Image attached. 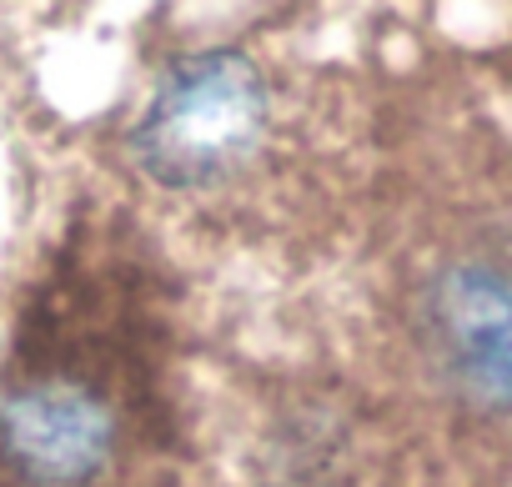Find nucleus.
<instances>
[{"instance_id": "nucleus-1", "label": "nucleus", "mask_w": 512, "mask_h": 487, "mask_svg": "<svg viewBox=\"0 0 512 487\" xmlns=\"http://www.w3.org/2000/svg\"><path fill=\"white\" fill-rule=\"evenodd\" d=\"M267 126L272 91L262 66L236 46H206L161 71L126 151L166 191H211L256 161Z\"/></svg>"}, {"instance_id": "nucleus-2", "label": "nucleus", "mask_w": 512, "mask_h": 487, "mask_svg": "<svg viewBox=\"0 0 512 487\" xmlns=\"http://www.w3.org/2000/svg\"><path fill=\"white\" fill-rule=\"evenodd\" d=\"M412 342L467 417L512 427V252H457L412 292Z\"/></svg>"}, {"instance_id": "nucleus-3", "label": "nucleus", "mask_w": 512, "mask_h": 487, "mask_svg": "<svg viewBox=\"0 0 512 487\" xmlns=\"http://www.w3.org/2000/svg\"><path fill=\"white\" fill-rule=\"evenodd\" d=\"M116 417L86 382H31L0 407V452L36 487H86L106 472Z\"/></svg>"}]
</instances>
